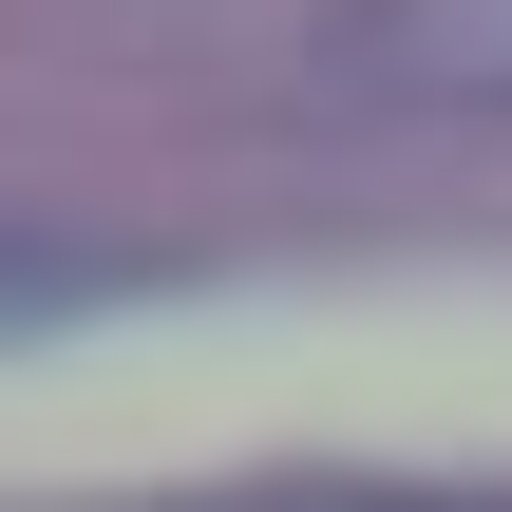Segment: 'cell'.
I'll return each mask as SVG.
<instances>
[{"mask_svg":"<svg viewBox=\"0 0 512 512\" xmlns=\"http://www.w3.org/2000/svg\"><path fill=\"white\" fill-rule=\"evenodd\" d=\"M171 512H512V494H171Z\"/></svg>","mask_w":512,"mask_h":512,"instance_id":"obj_3","label":"cell"},{"mask_svg":"<svg viewBox=\"0 0 512 512\" xmlns=\"http://www.w3.org/2000/svg\"><path fill=\"white\" fill-rule=\"evenodd\" d=\"M323 57L361 95H418V114H512V0H342Z\"/></svg>","mask_w":512,"mask_h":512,"instance_id":"obj_1","label":"cell"},{"mask_svg":"<svg viewBox=\"0 0 512 512\" xmlns=\"http://www.w3.org/2000/svg\"><path fill=\"white\" fill-rule=\"evenodd\" d=\"M152 266H95V247H0V342H57V323H95V304H133Z\"/></svg>","mask_w":512,"mask_h":512,"instance_id":"obj_2","label":"cell"}]
</instances>
